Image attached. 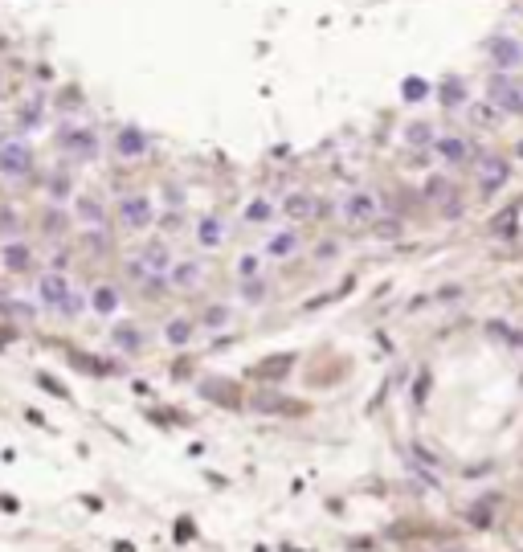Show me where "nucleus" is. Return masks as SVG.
Returning <instances> with one entry per match:
<instances>
[{
  "label": "nucleus",
  "instance_id": "1",
  "mask_svg": "<svg viewBox=\"0 0 523 552\" xmlns=\"http://www.w3.org/2000/svg\"><path fill=\"white\" fill-rule=\"evenodd\" d=\"M486 102L503 119H523V82L515 74H486Z\"/></svg>",
  "mask_w": 523,
  "mask_h": 552
},
{
  "label": "nucleus",
  "instance_id": "2",
  "mask_svg": "<svg viewBox=\"0 0 523 552\" xmlns=\"http://www.w3.org/2000/svg\"><path fill=\"white\" fill-rule=\"evenodd\" d=\"M482 49H486V62H490L495 74H515V70H523V42L515 33H490Z\"/></svg>",
  "mask_w": 523,
  "mask_h": 552
},
{
  "label": "nucleus",
  "instance_id": "3",
  "mask_svg": "<svg viewBox=\"0 0 523 552\" xmlns=\"http://www.w3.org/2000/svg\"><path fill=\"white\" fill-rule=\"evenodd\" d=\"M434 160L441 164V168H466L470 164V156H475V147H470V139L458 136V131H437L434 139Z\"/></svg>",
  "mask_w": 523,
  "mask_h": 552
},
{
  "label": "nucleus",
  "instance_id": "4",
  "mask_svg": "<svg viewBox=\"0 0 523 552\" xmlns=\"http://www.w3.org/2000/svg\"><path fill=\"white\" fill-rule=\"evenodd\" d=\"M340 213H344L348 226H368L372 217H380V201H376V192L356 188V192H348V196L340 201Z\"/></svg>",
  "mask_w": 523,
  "mask_h": 552
},
{
  "label": "nucleus",
  "instance_id": "5",
  "mask_svg": "<svg viewBox=\"0 0 523 552\" xmlns=\"http://www.w3.org/2000/svg\"><path fill=\"white\" fill-rule=\"evenodd\" d=\"M119 221L127 226V230H152V221H156V205H152V196H143V192H131L119 201Z\"/></svg>",
  "mask_w": 523,
  "mask_h": 552
},
{
  "label": "nucleus",
  "instance_id": "6",
  "mask_svg": "<svg viewBox=\"0 0 523 552\" xmlns=\"http://www.w3.org/2000/svg\"><path fill=\"white\" fill-rule=\"evenodd\" d=\"M29 168H33L29 143H0V176H4V181L29 176Z\"/></svg>",
  "mask_w": 523,
  "mask_h": 552
},
{
  "label": "nucleus",
  "instance_id": "7",
  "mask_svg": "<svg viewBox=\"0 0 523 552\" xmlns=\"http://www.w3.org/2000/svg\"><path fill=\"white\" fill-rule=\"evenodd\" d=\"M278 213H282V217H286L291 226H303V221H311V217L319 213V201H315V192H306V188H295V192H286V196H282Z\"/></svg>",
  "mask_w": 523,
  "mask_h": 552
},
{
  "label": "nucleus",
  "instance_id": "8",
  "mask_svg": "<svg viewBox=\"0 0 523 552\" xmlns=\"http://www.w3.org/2000/svg\"><path fill=\"white\" fill-rule=\"evenodd\" d=\"M299 246H303V237H299L295 226H291V230H274L266 241H262V258H270V262H286V258L299 254Z\"/></svg>",
  "mask_w": 523,
  "mask_h": 552
},
{
  "label": "nucleus",
  "instance_id": "9",
  "mask_svg": "<svg viewBox=\"0 0 523 552\" xmlns=\"http://www.w3.org/2000/svg\"><path fill=\"white\" fill-rule=\"evenodd\" d=\"M511 172H515V168H511L507 160H499V156H495V160H486V164H482V172H479V192H482V196L503 192V188L511 184Z\"/></svg>",
  "mask_w": 523,
  "mask_h": 552
},
{
  "label": "nucleus",
  "instance_id": "10",
  "mask_svg": "<svg viewBox=\"0 0 523 552\" xmlns=\"http://www.w3.org/2000/svg\"><path fill=\"white\" fill-rule=\"evenodd\" d=\"M70 278L66 275H42V282H37V299H42V307H49V311H62V303L70 299Z\"/></svg>",
  "mask_w": 523,
  "mask_h": 552
},
{
  "label": "nucleus",
  "instance_id": "11",
  "mask_svg": "<svg viewBox=\"0 0 523 552\" xmlns=\"http://www.w3.org/2000/svg\"><path fill=\"white\" fill-rule=\"evenodd\" d=\"M205 275V266L196 262V258H172V266H168V286L176 291H192L196 282Z\"/></svg>",
  "mask_w": 523,
  "mask_h": 552
},
{
  "label": "nucleus",
  "instance_id": "12",
  "mask_svg": "<svg viewBox=\"0 0 523 552\" xmlns=\"http://www.w3.org/2000/svg\"><path fill=\"white\" fill-rule=\"evenodd\" d=\"M437 139V127L430 119H413V123H405V131H401V143L409 147V151H430Z\"/></svg>",
  "mask_w": 523,
  "mask_h": 552
},
{
  "label": "nucleus",
  "instance_id": "13",
  "mask_svg": "<svg viewBox=\"0 0 523 552\" xmlns=\"http://www.w3.org/2000/svg\"><path fill=\"white\" fill-rule=\"evenodd\" d=\"M225 237H229V230H225V221H221L217 213H205V217L196 221V246L217 250V246H225Z\"/></svg>",
  "mask_w": 523,
  "mask_h": 552
},
{
  "label": "nucleus",
  "instance_id": "14",
  "mask_svg": "<svg viewBox=\"0 0 523 552\" xmlns=\"http://www.w3.org/2000/svg\"><path fill=\"white\" fill-rule=\"evenodd\" d=\"M115 151H119L123 160H139V156H147V136H143L139 127H123L119 139H115Z\"/></svg>",
  "mask_w": 523,
  "mask_h": 552
},
{
  "label": "nucleus",
  "instance_id": "15",
  "mask_svg": "<svg viewBox=\"0 0 523 552\" xmlns=\"http://www.w3.org/2000/svg\"><path fill=\"white\" fill-rule=\"evenodd\" d=\"M466 119L475 123V127H486V131H495L499 123H503V115L486 102V98H475V102H466Z\"/></svg>",
  "mask_w": 523,
  "mask_h": 552
},
{
  "label": "nucleus",
  "instance_id": "16",
  "mask_svg": "<svg viewBox=\"0 0 523 552\" xmlns=\"http://www.w3.org/2000/svg\"><path fill=\"white\" fill-rule=\"evenodd\" d=\"M143 266H147V275H168V266H172V250L164 246V241H152L143 254Z\"/></svg>",
  "mask_w": 523,
  "mask_h": 552
},
{
  "label": "nucleus",
  "instance_id": "17",
  "mask_svg": "<svg viewBox=\"0 0 523 552\" xmlns=\"http://www.w3.org/2000/svg\"><path fill=\"white\" fill-rule=\"evenodd\" d=\"M192 335H196V323L184 320V315H176V320L164 323V340H168L172 348H188V344H192Z\"/></svg>",
  "mask_w": 523,
  "mask_h": 552
},
{
  "label": "nucleus",
  "instance_id": "18",
  "mask_svg": "<svg viewBox=\"0 0 523 552\" xmlns=\"http://www.w3.org/2000/svg\"><path fill=\"white\" fill-rule=\"evenodd\" d=\"M437 102H441L446 111L466 107V102H470V98H466V82H462V78H446V82L437 86Z\"/></svg>",
  "mask_w": 523,
  "mask_h": 552
},
{
  "label": "nucleus",
  "instance_id": "19",
  "mask_svg": "<svg viewBox=\"0 0 523 552\" xmlns=\"http://www.w3.org/2000/svg\"><path fill=\"white\" fill-rule=\"evenodd\" d=\"M74 217H78V221H86V226H102V221H107V209H102V201H98V196L82 192V196L74 201Z\"/></svg>",
  "mask_w": 523,
  "mask_h": 552
},
{
  "label": "nucleus",
  "instance_id": "20",
  "mask_svg": "<svg viewBox=\"0 0 523 552\" xmlns=\"http://www.w3.org/2000/svg\"><path fill=\"white\" fill-rule=\"evenodd\" d=\"M0 262H4L8 270H17V275H21V270H29V262H33V250H29L25 241H8V246L0 250Z\"/></svg>",
  "mask_w": 523,
  "mask_h": 552
},
{
  "label": "nucleus",
  "instance_id": "21",
  "mask_svg": "<svg viewBox=\"0 0 523 552\" xmlns=\"http://www.w3.org/2000/svg\"><path fill=\"white\" fill-rule=\"evenodd\" d=\"M119 303H123V295H119L115 286H94V291H90V307H94V315H115Z\"/></svg>",
  "mask_w": 523,
  "mask_h": 552
},
{
  "label": "nucleus",
  "instance_id": "22",
  "mask_svg": "<svg viewBox=\"0 0 523 552\" xmlns=\"http://www.w3.org/2000/svg\"><path fill=\"white\" fill-rule=\"evenodd\" d=\"M278 217V205L270 201V196H254L250 205H246V226H270Z\"/></svg>",
  "mask_w": 523,
  "mask_h": 552
},
{
  "label": "nucleus",
  "instance_id": "23",
  "mask_svg": "<svg viewBox=\"0 0 523 552\" xmlns=\"http://www.w3.org/2000/svg\"><path fill=\"white\" fill-rule=\"evenodd\" d=\"M368 226H372V233H376L380 241H396V237L405 233V221H401V217H372Z\"/></svg>",
  "mask_w": 523,
  "mask_h": 552
},
{
  "label": "nucleus",
  "instance_id": "24",
  "mask_svg": "<svg viewBox=\"0 0 523 552\" xmlns=\"http://www.w3.org/2000/svg\"><path fill=\"white\" fill-rule=\"evenodd\" d=\"M66 143H70L74 151H82L86 160L94 156V151H98V139H94V131H86V127H74V131L66 136Z\"/></svg>",
  "mask_w": 523,
  "mask_h": 552
},
{
  "label": "nucleus",
  "instance_id": "25",
  "mask_svg": "<svg viewBox=\"0 0 523 552\" xmlns=\"http://www.w3.org/2000/svg\"><path fill=\"white\" fill-rule=\"evenodd\" d=\"M266 295H270V282H266V278H246V282H241V299H246L250 307L266 303Z\"/></svg>",
  "mask_w": 523,
  "mask_h": 552
},
{
  "label": "nucleus",
  "instance_id": "26",
  "mask_svg": "<svg viewBox=\"0 0 523 552\" xmlns=\"http://www.w3.org/2000/svg\"><path fill=\"white\" fill-rule=\"evenodd\" d=\"M115 344H119L123 352H139L143 335H139V327H135V323H119V327H115Z\"/></svg>",
  "mask_w": 523,
  "mask_h": 552
},
{
  "label": "nucleus",
  "instance_id": "27",
  "mask_svg": "<svg viewBox=\"0 0 523 552\" xmlns=\"http://www.w3.org/2000/svg\"><path fill=\"white\" fill-rule=\"evenodd\" d=\"M237 278L246 282V278H262V254L258 250H246L241 258H237Z\"/></svg>",
  "mask_w": 523,
  "mask_h": 552
},
{
  "label": "nucleus",
  "instance_id": "28",
  "mask_svg": "<svg viewBox=\"0 0 523 552\" xmlns=\"http://www.w3.org/2000/svg\"><path fill=\"white\" fill-rule=\"evenodd\" d=\"M201 327H213V331L217 327H229V307L225 303H209L205 315H201Z\"/></svg>",
  "mask_w": 523,
  "mask_h": 552
},
{
  "label": "nucleus",
  "instance_id": "29",
  "mask_svg": "<svg viewBox=\"0 0 523 552\" xmlns=\"http://www.w3.org/2000/svg\"><path fill=\"white\" fill-rule=\"evenodd\" d=\"M254 410H258V414H291V405H286V401H278V397H266V393H262V397H254Z\"/></svg>",
  "mask_w": 523,
  "mask_h": 552
},
{
  "label": "nucleus",
  "instance_id": "30",
  "mask_svg": "<svg viewBox=\"0 0 523 552\" xmlns=\"http://www.w3.org/2000/svg\"><path fill=\"white\" fill-rule=\"evenodd\" d=\"M421 192H425L430 201H441V196H450V181H446V176H430Z\"/></svg>",
  "mask_w": 523,
  "mask_h": 552
},
{
  "label": "nucleus",
  "instance_id": "31",
  "mask_svg": "<svg viewBox=\"0 0 523 552\" xmlns=\"http://www.w3.org/2000/svg\"><path fill=\"white\" fill-rule=\"evenodd\" d=\"M291 360L295 356H274V365L258 368V376H282V372H291Z\"/></svg>",
  "mask_w": 523,
  "mask_h": 552
},
{
  "label": "nucleus",
  "instance_id": "32",
  "mask_svg": "<svg viewBox=\"0 0 523 552\" xmlns=\"http://www.w3.org/2000/svg\"><path fill=\"white\" fill-rule=\"evenodd\" d=\"M331 258H340V241H319L315 246V262H331Z\"/></svg>",
  "mask_w": 523,
  "mask_h": 552
},
{
  "label": "nucleus",
  "instance_id": "33",
  "mask_svg": "<svg viewBox=\"0 0 523 552\" xmlns=\"http://www.w3.org/2000/svg\"><path fill=\"white\" fill-rule=\"evenodd\" d=\"M405 94H409V102H421V98L430 94V86H425V82H417V78H409V82H405Z\"/></svg>",
  "mask_w": 523,
  "mask_h": 552
},
{
  "label": "nucleus",
  "instance_id": "34",
  "mask_svg": "<svg viewBox=\"0 0 523 552\" xmlns=\"http://www.w3.org/2000/svg\"><path fill=\"white\" fill-rule=\"evenodd\" d=\"M49 192H53V201H66V196H70V181H66V176H53Z\"/></svg>",
  "mask_w": 523,
  "mask_h": 552
},
{
  "label": "nucleus",
  "instance_id": "35",
  "mask_svg": "<svg viewBox=\"0 0 523 552\" xmlns=\"http://www.w3.org/2000/svg\"><path fill=\"white\" fill-rule=\"evenodd\" d=\"M470 519H475V528H490V511H486V504L475 507V511H470Z\"/></svg>",
  "mask_w": 523,
  "mask_h": 552
},
{
  "label": "nucleus",
  "instance_id": "36",
  "mask_svg": "<svg viewBox=\"0 0 523 552\" xmlns=\"http://www.w3.org/2000/svg\"><path fill=\"white\" fill-rule=\"evenodd\" d=\"M515 160H523V139L515 143Z\"/></svg>",
  "mask_w": 523,
  "mask_h": 552
}]
</instances>
